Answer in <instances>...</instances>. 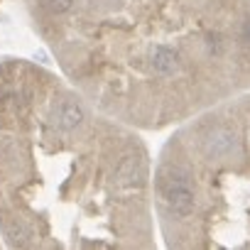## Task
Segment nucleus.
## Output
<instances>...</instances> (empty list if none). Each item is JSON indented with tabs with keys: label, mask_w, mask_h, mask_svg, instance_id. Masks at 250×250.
I'll return each instance as SVG.
<instances>
[{
	"label": "nucleus",
	"mask_w": 250,
	"mask_h": 250,
	"mask_svg": "<svg viewBox=\"0 0 250 250\" xmlns=\"http://www.w3.org/2000/svg\"><path fill=\"white\" fill-rule=\"evenodd\" d=\"M42 3H44V8L49 10V13H66L69 8H71V3H74V0H42Z\"/></svg>",
	"instance_id": "39448f33"
},
{
	"label": "nucleus",
	"mask_w": 250,
	"mask_h": 250,
	"mask_svg": "<svg viewBox=\"0 0 250 250\" xmlns=\"http://www.w3.org/2000/svg\"><path fill=\"white\" fill-rule=\"evenodd\" d=\"M243 37H245V40L250 42V20H248V22L243 25Z\"/></svg>",
	"instance_id": "423d86ee"
},
{
	"label": "nucleus",
	"mask_w": 250,
	"mask_h": 250,
	"mask_svg": "<svg viewBox=\"0 0 250 250\" xmlns=\"http://www.w3.org/2000/svg\"><path fill=\"white\" fill-rule=\"evenodd\" d=\"M152 66L160 74H174L179 69V54L169 47H155L152 52Z\"/></svg>",
	"instance_id": "7ed1b4c3"
},
{
	"label": "nucleus",
	"mask_w": 250,
	"mask_h": 250,
	"mask_svg": "<svg viewBox=\"0 0 250 250\" xmlns=\"http://www.w3.org/2000/svg\"><path fill=\"white\" fill-rule=\"evenodd\" d=\"M162 189L169 208L177 216H189L194 211V191L189 187V174L182 167H169L162 174Z\"/></svg>",
	"instance_id": "f257e3e1"
},
{
	"label": "nucleus",
	"mask_w": 250,
	"mask_h": 250,
	"mask_svg": "<svg viewBox=\"0 0 250 250\" xmlns=\"http://www.w3.org/2000/svg\"><path fill=\"white\" fill-rule=\"evenodd\" d=\"M81 120H83V113L76 103H64L62 105V110H59V125L62 128L74 130L76 125H81Z\"/></svg>",
	"instance_id": "20e7f679"
},
{
	"label": "nucleus",
	"mask_w": 250,
	"mask_h": 250,
	"mask_svg": "<svg viewBox=\"0 0 250 250\" xmlns=\"http://www.w3.org/2000/svg\"><path fill=\"white\" fill-rule=\"evenodd\" d=\"M143 179H145V167H143V160L140 157H123L120 160V165H118V169H115V182L118 184H128V187H133V184H143Z\"/></svg>",
	"instance_id": "f03ea898"
}]
</instances>
